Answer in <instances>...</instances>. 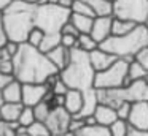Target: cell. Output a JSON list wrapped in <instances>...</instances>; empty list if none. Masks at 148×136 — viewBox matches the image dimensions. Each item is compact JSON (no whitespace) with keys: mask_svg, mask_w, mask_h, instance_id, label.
Here are the masks:
<instances>
[{"mask_svg":"<svg viewBox=\"0 0 148 136\" xmlns=\"http://www.w3.org/2000/svg\"><path fill=\"white\" fill-rule=\"evenodd\" d=\"M14 78L23 84L27 82H46L49 76L61 73V70L48 59L45 52L26 41L21 43L19 51L13 57Z\"/></svg>","mask_w":148,"mask_h":136,"instance_id":"1","label":"cell"},{"mask_svg":"<svg viewBox=\"0 0 148 136\" xmlns=\"http://www.w3.org/2000/svg\"><path fill=\"white\" fill-rule=\"evenodd\" d=\"M37 2L14 0L3 13V24L8 40L16 43H26L30 30L35 27Z\"/></svg>","mask_w":148,"mask_h":136,"instance_id":"2","label":"cell"},{"mask_svg":"<svg viewBox=\"0 0 148 136\" xmlns=\"http://www.w3.org/2000/svg\"><path fill=\"white\" fill-rule=\"evenodd\" d=\"M61 78L70 89H78V90L92 89L96 70L91 63L89 52L80 47H73L67 66L61 70Z\"/></svg>","mask_w":148,"mask_h":136,"instance_id":"3","label":"cell"},{"mask_svg":"<svg viewBox=\"0 0 148 136\" xmlns=\"http://www.w3.org/2000/svg\"><path fill=\"white\" fill-rule=\"evenodd\" d=\"M148 46V27L145 24H137V27L126 35H112L99 44V47L123 57L127 62L135 59V54Z\"/></svg>","mask_w":148,"mask_h":136,"instance_id":"4","label":"cell"},{"mask_svg":"<svg viewBox=\"0 0 148 136\" xmlns=\"http://www.w3.org/2000/svg\"><path fill=\"white\" fill-rule=\"evenodd\" d=\"M72 9L61 3H37L35 27L42 28L46 35L62 33V27L70 21Z\"/></svg>","mask_w":148,"mask_h":136,"instance_id":"5","label":"cell"},{"mask_svg":"<svg viewBox=\"0 0 148 136\" xmlns=\"http://www.w3.org/2000/svg\"><path fill=\"white\" fill-rule=\"evenodd\" d=\"M129 63L126 59L119 57L112 66H108L103 71L96 73L94 87L96 89H118L124 87L126 78L129 74Z\"/></svg>","mask_w":148,"mask_h":136,"instance_id":"6","label":"cell"},{"mask_svg":"<svg viewBox=\"0 0 148 136\" xmlns=\"http://www.w3.org/2000/svg\"><path fill=\"white\" fill-rule=\"evenodd\" d=\"M113 16L143 24L148 16V0H116Z\"/></svg>","mask_w":148,"mask_h":136,"instance_id":"7","label":"cell"},{"mask_svg":"<svg viewBox=\"0 0 148 136\" xmlns=\"http://www.w3.org/2000/svg\"><path fill=\"white\" fill-rule=\"evenodd\" d=\"M72 117H73V116H72V114L69 112L64 106H54V108H53V111L49 112L48 119L45 120V123L48 125V128L51 130V135L67 133Z\"/></svg>","mask_w":148,"mask_h":136,"instance_id":"8","label":"cell"},{"mask_svg":"<svg viewBox=\"0 0 148 136\" xmlns=\"http://www.w3.org/2000/svg\"><path fill=\"white\" fill-rule=\"evenodd\" d=\"M51 90L45 82H27L23 85V103L24 106H35L45 100L46 93Z\"/></svg>","mask_w":148,"mask_h":136,"instance_id":"9","label":"cell"},{"mask_svg":"<svg viewBox=\"0 0 148 136\" xmlns=\"http://www.w3.org/2000/svg\"><path fill=\"white\" fill-rule=\"evenodd\" d=\"M127 122L132 128L148 130V101L132 103V109L127 117Z\"/></svg>","mask_w":148,"mask_h":136,"instance_id":"10","label":"cell"},{"mask_svg":"<svg viewBox=\"0 0 148 136\" xmlns=\"http://www.w3.org/2000/svg\"><path fill=\"white\" fill-rule=\"evenodd\" d=\"M112 25H113V14L112 16H97L94 19L91 35H92L94 40L99 44L102 41H105L108 37H112Z\"/></svg>","mask_w":148,"mask_h":136,"instance_id":"11","label":"cell"},{"mask_svg":"<svg viewBox=\"0 0 148 136\" xmlns=\"http://www.w3.org/2000/svg\"><path fill=\"white\" fill-rule=\"evenodd\" d=\"M89 57H91V63H92L96 73L107 70L108 66H112L113 63L119 59L118 55H115V54H112V52H108V51L102 49V47H96L94 51H91Z\"/></svg>","mask_w":148,"mask_h":136,"instance_id":"12","label":"cell"},{"mask_svg":"<svg viewBox=\"0 0 148 136\" xmlns=\"http://www.w3.org/2000/svg\"><path fill=\"white\" fill-rule=\"evenodd\" d=\"M83 108L81 111L77 114L78 117H88L92 116L96 108L99 106V97H97V89H88V90H83Z\"/></svg>","mask_w":148,"mask_h":136,"instance_id":"13","label":"cell"},{"mask_svg":"<svg viewBox=\"0 0 148 136\" xmlns=\"http://www.w3.org/2000/svg\"><path fill=\"white\" fill-rule=\"evenodd\" d=\"M83 90L78 89H69V92L65 93V101H64V108L72 114L77 116L83 108Z\"/></svg>","mask_w":148,"mask_h":136,"instance_id":"14","label":"cell"},{"mask_svg":"<svg viewBox=\"0 0 148 136\" xmlns=\"http://www.w3.org/2000/svg\"><path fill=\"white\" fill-rule=\"evenodd\" d=\"M94 117L97 119V123L105 125V127H110L113 122H116V120L119 119L115 108L108 106V104H103V103H99V106L96 108Z\"/></svg>","mask_w":148,"mask_h":136,"instance_id":"15","label":"cell"},{"mask_svg":"<svg viewBox=\"0 0 148 136\" xmlns=\"http://www.w3.org/2000/svg\"><path fill=\"white\" fill-rule=\"evenodd\" d=\"M70 54H72V49L65 47L64 44H59V46H56L54 49H51L49 52H46V55H48V59L51 60L59 70H62V68L67 66L69 60H70Z\"/></svg>","mask_w":148,"mask_h":136,"instance_id":"16","label":"cell"},{"mask_svg":"<svg viewBox=\"0 0 148 136\" xmlns=\"http://www.w3.org/2000/svg\"><path fill=\"white\" fill-rule=\"evenodd\" d=\"M23 82L14 79L13 82L7 85V87L2 90V95H3V100L8 101V103H23Z\"/></svg>","mask_w":148,"mask_h":136,"instance_id":"17","label":"cell"},{"mask_svg":"<svg viewBox=\"0 0 148 136\" xmlns=\"http://www.w3.org/2000/svg\"><path fill=\"white\" fill-rule=\"evenodd\" d=\"M24 109V103H8L5 101L0 108V114L5 122H18L21 112Z\"/></svg>","mask_w":148,"mask_h":136,"instance_id":"18","label":"cell"},{"mask_svg":"<svg viewBox=\"0 0 148 136\" xmlns=\"http://www.w3.org/2000/svg\"><path fill=\"white\" fill-rule=\"evenodd\" d=\"M138 22L131 21V19H123V18H116L113 16V25H112V35H126L129 32H132L135 27H137Z\"/></svg>","mask_w":148,"mask_h":136,"instance_id":"19","label":"cell"},{"mask_svg":"<svg viewBox=\"0 0 148 136\" xmlns=\"http://www.w3.org/2000/svg\"><path fill=\"white\" fill-rule=\"evenodd\" d=\"M94 19L96 18H92V16L78 14V13H72V16H70V21L80 30V33H91L92 25H94Z\"/></svg>","mask_w":148,"mask_h":136,"instance_id":"20","label":"cell"},{"mask_svg":"<svg viewBox=\"0 0 148 136\" xmlns=\"http://www.w3.org/2000/svg\"><path fill=\"white\" fill-rule=\"evenodd\" d=\"M88 5L92 8V11L97 16H112L115 9V3L110 0H84Z\"/></svg>","mask_w":148,"mask_h":136,"instance_id":"21","label":"cell"},{"mask_svg":"<svg viewBox=\"0 0 148 136\" xmlns=\"http://www.w3.org/2000/svg\"><path fill=\"white\" fill-rule=\"evenodd\" d=\"M75 135H78V136H112V133H110V127L96 123V125H84Z\"/></svg>","mask_w":148,"mask_h":136,"instance_id":"22","label":"cell"},{"mask_svg":"<svg viewBox=\"0 0 148 136\" xmlns=\"http://www.w3.org/2000/svg\"><path fill=\"white\" fill-rule=\"evenodd\" d=\"M77 47L86 51V52H91V51H94L96 47H99V43L94 40V37L91 33H80V35H78Z\"/></svg>","mask_w":148,"mask_h":136,"instance_id":"23","label":"cell"},{"mask_svg":"<svg viewBox=\"0 0 148 136\" xmlns=\"http://www.w3.org/2000/svg\"><path fill=\"white\" fill-rule=\"evenodd\" d=\"M61 38H62V33H54V35H46L45 33V38H43V41H42L38 49L45 54L49 52L51 49H54L56 46L61 44Z\"/></svg>","mask_w":148,"mask_h":136,"instance_id":"24","label":"cell"},{"mask_svg":"<svg viewBox=\"0 0 148 136\" xmlns=\"http://www.w3.org/2000/svg\"><path fill=\"white\" fill-rule=\"evenodd\" d=\"M27 133L30 136H51V130L42 120H35L34 123H30L27 127Z\"/></svg>","mask_w":148,"mask_h":136,"instance_id":"25","label":"cell"},{"mask_svg":"<svg viewBox=\"0 0 148 136\" xmlns=\"http://www.w3.org/2000/svg\"><path fill=\"white\" fill-rule=\"evenodd\" d=\"M53 104L51 103H48V101H40L38 104H35L34 106V112H35V119L37 120H42V122H45L46 119H48V116H49V112L53 111Z\"/></svg>","mask_w":148,"mask_h":136,"instance_id":"26","label":"cell"},{"mask_svg":"<svg viewBox=\"0 0 148 136\" xmlns=\"http://www.w3.org/2000/svg\"><path fill=\"white\" fill-rule=\"evenodd\" d=\"M129 130H131V125H129V122L124 119H118L116 122H113L112 125H110V133H112V136H127Z\"/></svg>","mask_w":148,"mask_h":136,"instance_id":"27","label":"cell"},{"mask_svg":"<svg viewBox=\"0 0 148 136\" xmlns=\"http://www.w3.org/2000/svg\"><path fill=\"white\" fill-rule=\"evenodd\" d=\"M147 74H148V71L143 68V65H142V63H138L135 59L132 60L131 63H129V76H131L132 81H137V79H143Z\"/></svg>","mask_w":148,"mask_h":136,"instance_id":"28","label":"cell"},{"mask_svg":"<svg viewBox=\"0 0 148 136\" xmlns=\"http://www.w3.org/2000/svg\"><path fill=\"white\" fill-rule=\"evenodd\" d=\"M70 9H72V13H78V14H86V16L96 18V13L92 11V8H91L84 0H75V2L72 3Z\"/></svg>","mask_w":148,"mask_h":136,"instance_id":"29","label":"cell"},{"mask_svg":"<svg viewBox=\"0 0 148 136\" xmlns=\"http://www.w3.org/2000/svg\"><path fill=\"white\" fill-rule=\"evenodd\" d=\"M19 122H5L0 120V136H18Z\"/></svg>","mask_w":148,"mask_h":136,"instance_id":"30","label":"cell"},{"mask_svg":"<svg viewBox=\"0 0 148 136\" xmlns=\"http://www.w3.org/2000/svg\"><path fill=\"white\" fill-rule=\"evenodd\" d=\"M35 112H34V108L32 106H24L23 112H21L19 119H18V122H19V125L23 127H29L30 123L35 122Z\"/></svg>","mask_w":148,"mask_h":136,"instance_id":"31","label":"cell"},{"mask_svg":"<svg viewBox=\"0 0 148 136\" xmlns=\"http://www.w3.org/2000/svg\"><path fill=\"white\" fill-rule=\"evenodd\" d=\"M43 38H45V32H43L42 28H38V27H34L32 30H30L29 37H27V43L32 44V46H35V47H40Z\"/></svg>","mask_w":148,"mask_h":136,"instance_id":"32","label":"cell"},{"mask_svg":"<svg viewBox=\"0 0 148 136\" xmlns=\"http://www.w3.org/2000/svg\"><path fill=\"white\" fill-rule=\"evenodd\" d=\"M131 109H132V101H123L118 108H116V112H118V117L119 119H124L127 120L129 114H131Z\"/></svg>","mask_w":148,"mask_h":136,"instance_id":"33","label":"cell"},{"mask_svg":"<svg viewBox=\"0 0 148 136\" xmlns=\"http://www.w3.org/2000/svg\"><path fill=\"white\" fill-rule=\"evenodd\" d=\"M59 74H61V73H59ZM69 89H70V87H69V85L65 84L64 81H62V78H61V76H59V78L56 79V82L53 84L51 90L54 92L56 95H65V93L69 92Z\"/></svg>","mask_w":148,"mask_h":136,"instance_id":"34","label":"cell"},{"mask_svg":"<svg viewBox=\"0 0 148 136\" xmlns=\"http://www.w3.org/2000/svg\"><path fill=\"white\" fill-rule=\"evenodd\" d=\"M86 125V120H84V117H78V116H73L70 120V125H69V131L72 133H77L80 131L83 127Z\"/></svg>","mask_w":148,"mask_h":136,"instance_id":"35","label":"cell"},{"mask_svg":"<svg viewBox=\"0 0 148 136\" xmlns=\"http://www.w3.org/2000/svg\"><path fill=\"white\" fill-rule=\"evenodd\" d=\"M61 44H64V46L69 47V49H73V47H77V44H78V37L77 35H70V33H62Z\"/></svg>","mask_w":148,"mask_h":136,"instance_id":"36","label":"cell"},{"mask_svg":"<svg viewBox=\"0 0 148 136\" xmlns=\"http://www.w3.org/2000/svg\"><path fill=\"white\" fill-rule=\"evenodd\" d=\"M135 60H137L138 63H142L143 68L148 71V46L143 47V49H140L137 54H135Z\"/></svg>","mask_w":148,"mask_h":136,"instance_id":"37","label":"cell"},{"mask_svg":"<svg viewBox=\"0 0 148 136\" xmlns=\"http://www.w3.org/2000/svg\"><path fill=\"white\" fill-rule=\"evenodd\" d=\"M14 74H10V73H3V71H0V90H3L5 87H7L10 82L14 81Z\"/></svg>","mask_w":148,"mask_h":136,"instance_id":"38","label":"cell"},{"mask_svg":"<svg viewBox=\"0 0 148 136\" xmlns=\"http://www.w3.org/2000/svg\"><path fill=\"white\" fill-rule=\"evenodd\" d=\"M8 41V35H7V30H5V24H3V16L0 13V47L5 46Z\"/></svg>","mask_w":148,"mask_h":136,"instance_id":"39","label":"cell"},{"mask_svg":"<svg viewBox=\"0 0 148 136\" xmlns=\"http://www.w3.org/2000/svg\"><path fill=\"white\" fill-rule=\"evenodd\" d=\"M62 33H70V35H77V37H78V35H80V30H78V28L77 27H75V25H73V22H72V21H69V22H65V24H64V27H62Z\"/></svg>","mask_w":148,"mask_h":136,"instance_id":"40","label":"cell"},{"mask_svg":"<svg viewBox=\"0 0 148 136\" xmlns=\"http://www.w3.org/2000/svg\"><path fill=\"white\" fill-rule=\"evenodd\" d=\"M19 46H21V43H16V41H11V40H8L7 41V44H5V49L8 51V52L11 54V55H16V52L19 51Z\"/></svg>","mask_w":148,"mask_h":136,"instance_id":"41","label":"cell"},{"mask_svg":"<svg viewBox=\"0 0 148 136\" xmlns=\"http://www.w3.org/2000/svg\"><path fill=\"white\" fill-rule=\"evenodd\" d=\"M0 71L10 73V74H14V65H13V60H5V62L0 63Z\"/></svg>","mask_w":148,"mask_h":136,"instance_id":"42","label":"cell"},{"mask_svg":"<svg viewBox=\"0 0 148 136\" xmlns=\"http://www.w3.org/2000/svg\"><path fill=\"white\" fill-rule=\"evenodd\" d=\"M5 60H13V55L5 49V46H2L0 47V63L5 62Z\"/></svg>","mask_w":148,"mask_h":136,"instance_id":"43","label":"cell"},{"mask_svg":"<svg viewBox=\"0 0 148 136\" xmlns=\"http://www.w3.org/2000/svg\"><path fill=\"white\" fill-rule=\"evenodd\" d=\"M127 136H148V130H138V128H132L131 127Z\"/></svg>","mask_w":148,"mask_h":136,"instance_id":"44","label":"cell"},{"mask_svg":"<svg viewBox=\"0 0 148 136\" xmlns=\"http://www.w3.org/2000/svg\"><path fill=\"white\" fill-rule=\"evenodd\" d=\"M13 2H14V0H0V13H3Z\"/></svg>","mask_w":148,"mask_h":136,"instance_id":"45","label":"cell"},{"mask_svg":"<svg viewBox=\"0 0 148 136\" xmlns=\"http://www.w3.org/2000/svg\"><path fill=\"white\" fill-rule=\"evenodd\" d=\"M84 120H86V125H96V123H97V119L94 117V114H92V116L84 117Z\"/></svg>","mask_w":148,"mask_h":136,"instance_id":"46","label":"cell"},{"mask_svg":"<svg viewBox=\"0 0 148 136\" xmlns=\"http://www.w3.org/2000/svg\"><path fill=\"white\" fill-rule=\"evenodd\" d=\"M73 2H75V0H59V3H61V5L69 6V8L72 6V3H73Z\"/></svg>","mask_w":148,"mask_h":136,"instance_id":"47","label":"cell"},{"mask_svg":"<svg viewBox=\"0 0 148 136\" xmlns=\"http://www.w3.org/2000/svg\"><path fill=\"white\" fill-rule=\"evenodd\" d=\"M51 136H75V133L67 131V133H59V135H51Z\"/></svg>","mask_w":148,"mask_h":136,"instance_id":"48","label":"cell"},{"mask_svg":"<svg viewBox=\"0 0 148 136\" xmlns=\"http://www.w3.org/2000/svg\"><path fill=\"white\" fill-rule=\"evenodd\" d=\"M3 103H5V100H3V95H2V90H0V108H2Z\"/></svg>","mask_w":148,"mask_h":136,"instance_id":"49","label":"cell"},{"mask_svg":"<svg viewBox=\"0 0 148 136\" xmlns=\"http://www.w3.org/2000/svg\"><path fill=\"white\" fill-rule=\"evenodd\" d=\"M18 136H30V135L27 131H24V133H18Z\"/></svg>","mask_w":148,"mask_h":136,"instance_id":"50","label":"cell"},{"mask_svg":"<svg viewBox=\"0 0 148 136\" xmlns=\"http://www.w3.org/2000/svg\"><path fill=\"white\" fill-rule=\"evenodd\" d=\"M143 24H145V25H147V27H148V16H147V19H145V22H143Z\"/></svg>","mask_w":148,"mask_h":136,"instance_id":"51","label":"cell"},{"mask_svg":"<svg viewBox=\"0 0 148 136\" xmlns=\"http://www.w3.org/2000/svg\"><path fill=\"white\" fill-rule=\"evenodd\" d=\"M27 2H38V0H27Z\"/></svg>","mask_w":148,"mask_h":136,"instance_id":"52","label":"cell"},{"mask_svg":"<svg viewBox=\"0 0 148 136\" xmlns=\"http://www.w3.org/2000/svg\"><path fill=\"white\" fill-rule=\"evenodd\" d=\"M0 120H3V119H2V114H0Z\"/></svg>","mask_w":148,"mask_h":136,"instance_id":"53","label":"cell"},{"mask_svg":"<svg viewBox=\"0 0 148 136\" xmlns=\"http://www.w3.org/2000/svg\"><path fill=\"white\" fill-rule=\"evenodd\" d=\"M110 2H113V3H115V2H116V0H110Z\"/></svg>","mask_w":148,"mask_h":136,"instance_id":"54","label":"cell"},{"mask_svg":"<svg viewBox=\"0 0 148 136\" xmlns=\"http://www.w3.org/2000/svg\"><path fill=\"white\" fill-rule=\"evenodd\" d=\"M75 136H78V135H75Z\"/></svg>","mask_w":148,"mask_h":136,"instance_id":"55","label":"cell"}]
</instances>
